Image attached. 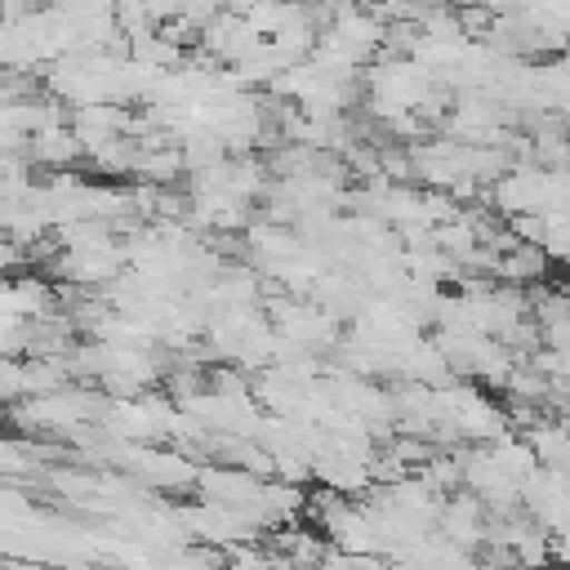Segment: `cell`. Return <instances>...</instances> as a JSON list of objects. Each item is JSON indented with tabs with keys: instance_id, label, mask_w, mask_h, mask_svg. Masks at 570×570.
Returning <instances> with one entry per match:
<instances>
[{
	"instance_id": "6da1fadb",
	"label": "cell",
	"mask_w": 570,
	"mask_h": 570,
	"mask_svg": "<svg viewBox=\"0 0 570 570\" xmlns=\"http://www.w3.org/2000/svg\"><path fill=\"white\" fill-rule=\"evenodd\" d=\"M4 76H9V71H0V85H4Z\"/></svg>"
}]
</instances>
